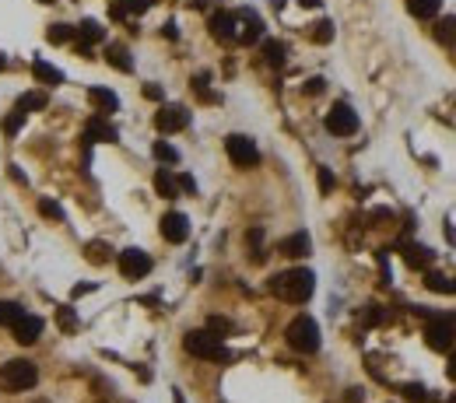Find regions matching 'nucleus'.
Returning a JSON list of instances; mask_svg holds the SVG:
<instances>
[{
	"label": "nucleus",
	"instance_id": "f257e3e1",
	"mask_svg": "<svg viewBox=\"0 0 456 403\" xmlns=\"http://www.w3.org/2000/svg\"><path fill=\"white\" fill-rule=\"evenodd\" d=\"M271 291L277 295V299H284V302L302 305V302H309V299H312V291H316V277H312V270L295 267V270H284V274L271 277Z\"/></svg>",
	"mask_w": 456,
	"mask_h": 403
},
{
	"label": "nucleus",
	"instance_id": "f03ea898",
	"mask_svg": "<svg viewBox=\"0 0 456 403\" xmlns=\"http://www.w3.org/2000/svg\"><path fill=\"white\" fill-rule=\"evenodd\" d=\"M35 383H39V368L28 358H14V361H4L0 365V386L4 390L21 393V390H32Z\"/></svg>",
	"mask_w": 456,
	"mask_h": 403
},
{
	"label": "nucleus",
	"instance_id": "7ed1b4c3",
	"mask_svg": "<svg viewBox=\"0 0 456 403\" xmlns=\"http://www.w3.org/2000/svg\"><path fill=\"white\" fill-rule=\"evenodd\" d=\"M284 337H288V347H295L298 354H316L320 351V326L309 315L291 319L288 330H284Z\"/></svg>",
	"mask_w": 456,
	"mask_h": 403
},
{
	"label": "nucleus",
	"instance_id": "20e7f679",
	"mask_svg": "<svg viewBox=\"0 0 456 403\" xmlns=\"http://www.w3.org/2000/svg\"><path fill=\"white\" fill-rule=\"evenodd\" d=\"M182 347L193 354V358H204V361H225L228 351L221 344V337H214L211 330H193L182 337Z\"/></svg>",
	"mask_w": 456,
	"mask_h": 403
},
{
	"label": "nucleus",
	"instance_id": "39448f33",
	"mask_svg": "<svg viewBox=\"0 0 456 403\" xmlns=\"http://www.w3.org/2000/svg\"><path fill=\"white\" fill-rule=\"evenodd\" d=\"M425 344L432 351H453L456 347V319L453 315H432L425 326Z\"/></svg>",
	"mask_w": 456,
	"mask_h": 403
},
{
	"label": "nucleus",
	"instance_id": "423d86ee",
	"mask_svg": "<svg viewBox=\"0 0 456 403\" xmlns=\"http://www.w3.org/2000/svg\"><path fill=\"white\" fill-rule=\"evenodd\" d=\"M225 151H228L232 165H239V169H253V165L260 162V151H257V144H253L246 133H232V137L225 140Z\"/></svg>",
	"mask_w": 456,
	"mask_h": 403
},
{
	"label": "nucleus",
	"instance_id": "0eeeda50",
	"mask_svg": "<svg viewBox=\"0 0 456 403\" xmlns=\"http://www.w3.org/2000/svg\"><path fill=\"white\" fill-rule=\"evenodd\" d=\"M327 130H330L334 137H351V133H358V116H355V109H351L348 102H337V105L327 112Z\"/></svg>",
	"mask_w": 456,
	"mask_h": 403
},
{
	"label": "nucleus",
	"instance_id": "6e6552de",
	"mask_svg": "<svg viewBox=\"0 0 456 403\" xmlns=\"http://www.w3.org/2000/svg\"><path fill=\"white\" fill-rule=\"evenodd\" d=\"M119 274H123L127 281L148 277V274H151V256H148L144 249H123V253H119Z\"/></svg>",
	"mask_w": 456,
	"mask_h": 403
},
{
	"label": "nucleus",
	"instance_id": "1a4fd4ad",
	"mask_svg": "<svg viewBox=\"0 0 456 403\" xmlns=\"http://www.w3.org/2000/svg\"><path fill=\"white\" fill-rule=\"evenodd\" d=\"M11 330H14V340L28 347V344H35V340L42 337V330H46V323H42L39 315H28V312H21V315H18V319L11 323Z\"/></svg>",
	"mask_w": 456,
	"mask_h": 403
},
{
	"label": "nucleus",
	"instance_id": "9d476101",
	"mask_svg": "<svg viewBox=\"0 0 456 403\" xmlns=\"http://www.w3.org/2000/svg\"><path fill=\"white\" fill-rule=\"evenodd\" d=\"M155 126L162 133H176V130H186L189 126V112L182 105H162V112L155 116Z\"/></svg>",
	"mask_w": 456,
	"mask_h": 403
},
{
	"label": "nucleus",
	"instance_id": "9b49d317",
	"mask_svg": "<svg viewBox=\"0 0 456 403\" xmlns=\"http://www.w3.org/2000/svg\"><path fill=\"white\" fill-rule=\"evenodd\" d=\"M162 239H165V242H176V246L189 239V221H186V214L169 210V214L162 217Z\"/></svg>",
	"mask_w": 456,
	"mask_h": 403
},
{
	"label": "nucleus",
	"instance_id": "f8f14e48",
	"mask_svg": "<svg viewBox=\"0 0 456 403\" xmlns=\"http://www.w3.org/2000/svg\"><path fill=\"white\" fill-rule=\"evenodd\" d=\"M260 32H264V25H260V18L257 14H235V39L242 42V46H250V42H257L260 39Z\"/></svg>",
	"mask_w": 456,
	"mask_h": 403
},
{
	"label": "nucleus",
	"instance_id": "ddd939ff",
	"mask_svg": "<svg viewBox=\"0 0 456 403\" xmlns=\"http://www.w3.org/2000/svg\"><path fill=\"white\" fill-rule=\"evenodd\" d=\"M211 35L214 39H235V14H228V11H218L214 18H211Z\"/></svg>",
	"mask_w": 456,
	"mask_h": 403
},
{
	"label": "nucleus",
	"instance_id": "4468645a",
	"mask_svg": "<svg viewBox=\"0 0 456 403\" xmlns=\"http://www.w3.org/2000/svg\"><path fill=\"white\" fill-rule=\"evenodd\" d=\"M309 246H312V242H309V235H305V231H295V235H288V239L281 242V253H284V256H291V260H298V256H305V253H309Z\"/></svg>",
	"mask_w": 456,
	"mask_h": 403
},
{
	"label": "nucleus",
	"instance_id": "2eb2a0df",
	"mask_svg": "<svg viewBox=\"0 0 456 403\" xmlns=\"http://www.w3.org/2000/svg\"><path fill=\"white\" fill-rule=\"evenodd\" d=\"M88 99H91V105H95L102 116H109V112H116V109H119V99H116L109 88H91Z\"/></svg>",
	"mask_w": 456,
	"mask_h": 403
},
{
	"label": "nucleus",
	"instance_id": "dca6fc26",
	"mask_svg": "<svg viewBox=\"0 0 456 403\" xmlns=\"http://www.w3.org/2000/svg\"><path fill=\"white\" fill-rule=\"evenodd\" d=\"M155 190H158L165 200H173V197L180 193V179H176L169 169H158V172H155Z\"/></svg>",
	"mask_w": 456,
	"mask_h": 403
},
{
	"label": "nucleus",
	"instance_id": "f3484780",
	"mask_svg": "<svg viewBox=\"0 0 456 403\" xmlns=\"http://www.w3.org/2000/svg\"><path fill=\"white\" fill-rule=\"evenodd\" d=\"M85 140H88V144H98V140H109V144H112V140H116V130H112V126H109L105 119H91V123H88V130H85Z\"/></svg>",
	"mask_w": 456,
	"mask_h": 403
},
{
	"label": "nucleus",
	"instance_id": "a211bd4d",
	"mask_svg": "<svg viewBox=\"0 0 456 403\" xmlns=\"http://www.w3.org/2000/svg\"><path fill=\"white\" fill-rule=\"evenodd\" d=\"M439 7H443V0H407V11H411L414 18H421V21L435 18Z\"/></svg>",
	"mask_w": 456,
	"mask_h": 403
},
{
	"label": "nucleus",
	"instance_id": "6ab92c4d",
	"mask_svg": "<svg viewBox=\"0 0 456 403\" xmlns=\"http://www.w3.org/2000/svg\"><path fill=\"white\" fill-rule=\"evenodd\" d=\"M425 284H428V291H439V295H453L456 291V284L446 277V274H439V270H428Z\"/></svg>",
	"mask_w": 456,
	"mask_h": 403
},
{
	"label": "nucleus",
	"instance_id": "aec40b11",
	"mask_svg": "<svg viewBox=\"0 0 456 403\" xmlns=\"http://www.w3.org/2000/svg\"><path fill=\"white\" fill-rule=\"evenodd\" d=\"M109 64L116 67V71H134V60H130V53H127V46H109Z\"/></svg>",
	"mask_w": 456,
	"mask_h": 403
},
{
	"label": "nucleus",
	"instance_id": "412c9836",
	"mask_svg": "<svg viewBox=\"0 0 456 403\" xmlns=\"http://www.w3.org/2000/svg\"><path fill=\"white\" fill-rule=\"evenodd\" d=\"M32 74H35L39 81H46V85H60V81H64V74H60L57 67L42 64V60H35V64H32Z\"/></svg>",
	"mask_w": 456,
	"mask_h": 403
},
{
	"label": "nucleus",
	"instance_id": "4be33fe9",
	"mask_svg": "<svg viewBox=\"0 0 456 403\" xmlns=\"http://www.w3.org/2000/svg\"><path fill=\"white\" fill-rule=\"evenodd\" d=\"M404 260H407L411 267H428L432 253H428L425 246H404Z\"/></svg>",
	"mask_w": 456,
	"mask_h": 403
},
{
	"label": "nucleus",
	"instance_id": "5701e85b",
	"mask_svg": "<svg viewBox=\"0 0 456 403\" xmlns=\"http://www.w3.org/2000/svg\"><path fill=\"white\" fill-rule=\"evenodd\" d=\"M435 39L446 42V46H453L456 42V18H443V21L435 25Z\"/></svg>",
	"mask_w": 456,
	"mask_h": 403
},
{
	"label": "nucleus",
	"instance_id": "b1692460",
	"mask_svg": "<svg viewBox=\"0 0 456 403\" xmlns=\"http://www.w3.org/2000/svg\"><path fill=\"white\" fill-rule=\"evenodd\" d=\"M49 42H74V28L71 25H49Z\"/></svg>",
	"mask_w": 456,
	"mask_h": 403
},
{
	"label": "nucleus",
	"instance_id": "393cba45",
	"mask_svg": "<svg viewBox=\"0 0 456 403\" xmlns=\"http://www.w3.org/2000/svg\"><path fill=\"white\" fill-rule=\"evenodd\" d=\"M155 158L173 165V162H180V151H176L173 144H165V140H155Z\"/></svg>",
	"mask_w": 456,
	"mask_h": 403
},
{
	"label": "nucleus",
	"instance_id": "a878e982",
	"mask_svg": "<svg viewBox=\"0 0 456 403\" xmlns=\"http://www.w3.org/2000/svg\"><path fill=\"white\" fill-rule=\"evenodd\" d=\"M264 56H267V64H274V67H281L284 64V46L281 42H264Z\"/></svg>",
	"mask_w": 456,
	"mask_h": 403
},
{
	"label": "nucleus",
	"instance_id": "bb28decb",
	"mask_svg": "<svg viewBox=\"0 0 456 403\" xmlns=\"http://www.w3.org/2000/svg\"><path fill=\"white\" fill-rule=\"evenodd\" d=\"M18 109H25V112H32V109H46V95H42V92H28V95H21Z\"/></svg>",
	"mask_w": 456,
	"mask_h": 403
},
{
	"label": "nucleus",
	"instance_id": "cd10ccee",
	"mask_svg": "<svg viewBox=\"0 0 456 403\" xmlns=\"http://www.w3.org/2000/svg\"><path fill=\"white\" fill-rule=\"evenodd\" d=\"M21 123H25V109H14V112L4 119V133H7V137H14V133L21 130Z\"/></svg>",
	"mask_w": 456,
	"mask_h": 403
},
{
	"label": "nucleus",
	"instance_id": "c85d7f7f",
	"mask_svg": "<svg viewBox=\"0 0 456 403\" xmlns=\"http://www.w3.org/2000/svg\"><path fill=\"white\" fill-rule=\"evenodd\" d=\"M18 315H21V305L18 302H0V326H11Z\"/></svg>",
	"mask_w": 456,
	"mask_h": 403
},
{
	"label": "nucleus",
	"instance_id": "c756f323",
	"mask_svg": "<svg viewBox=\"0 0 456 403\" xmlns=\"http://www.w3.org/2000/svg\"><path fill=\"white\" fill-rule=\"evenodd\" d=\"M88 260L91 263H105L109 260V246L105 242H88Z\"/></svg>",
	"mask_w": 456,
	"mask_h": 403
},
{
	"label": "nucleus",
	"instance_id": "7c9ffc66",
	"mask_svg": "<svg viewBox=\"0 0 456 403\" xmlns=\"http://www.w3.org/2000/svg\"><path fill=\"white\" fill-rule=\"evenodd\" d=\"M207 330H211L214 337H221V333H228V330H232V323H228V319H221V315H211V319H207Z\"/></svg>",
	"mask_w": 456,
	"mask_h": 403
},
{
	"label": "nucleus",
	"instance_id": "2f4dec72",
	"mask_svg": "<svg viewBox=\"0 0 456 403\" xmlns=\"http://www.w3.org/2000/svg\"><path fill=\"white\" fill-rule=\"evenodd\" d=\"M39 214H46V217H53V221H60V217H64L60 203H53V200H39Z\"/></svg>",
	"mask_w": 456,
	"mask_h": 403
},
{
	"label": "nucleus",
	"instance_id": "473e14b6",
	"mask_svg": "<svg viewBox=\"0 0 456 403\" xmlns=\"http://www.w3.org/2000/svg\"><path fill=\"white\" fill-rule=\"evenodd\" d=\"M312 39H316V42H330V39H334V25H330V21H320L316 32H312Z\"/></svg>",
	"mask_w": 456,
	"mask_h": 403
},
{
	"label": "nucleus",
	"instance_id": "72a5a7b5",
	"mask_svg": "<svg viewBox=\"0 0 456 403\" xmlns=\"http://www.w3.org/2000/svg\"><path fill=\"white\" fill-rule=\"evenodd\" d=\"M404 397L411 403H421L425 400V386H404Z\"/></svg>",
	"mask_w": 456,
	"mask_h": 403
},
{
	"label": "nucleus",
	"instance_id": "f704fd0d",
	"mask_svg": "<svg viewBox=\"0 0 456 403\" xmlns=\"http://www.w3.org/2000/svg\"><path fill=\"white\" fill-rule=\"evenodd\" d=\"M60 326H64V330H78V319H74L71 308H60Z\"/></svg>",
	"mask_w": 456,
	"mask_h": 403
},
{
	"label": "nucleus",
	"instance_id": "c9c22d12",
	"mask_svg": "<svg viewBox=\"0 0 456 403\" xmlns=\"http://www.w3.org/2000/svg\"><path fill=\"white\" fill-rule=\"evenodd\" d=\"M320 190H323V193H330V190H334V176H330V169H320Z\"/></svg>",
	"mask_w": 456,
	"mask_h": 403
},
{
	"label": "nucleus",
	"instance_id": "e433bc0d",
	"mask_svg": "<svg viewBox=\"0 0 456 403\" xmlns=\"http://www.w3.org/2000/svg\"><path fill=\"white\" fill-rule=\"evenodd\" d=\"M323 85H327L323 78H312V81L305 85V92H309V95H316V92H323Z\"/></svg>",
	"mask_w": 456,
	"mask_h": 403
},
{
	"label": "nucleus",
	"instance_id": "4c0bfd02",
	"mask_svg": "<svg viewBox=\"0 0 456 403\" xmlns=\"http://www.w3.org/2000/svg\"><path fill=\"white\" fill-rule=\"evenodd\" d=\"M144 95H148V99H162V88H155V85H148V88H144Z\"/></svg>",
	"mask_w": 456,
	"mask_h": 403
},
{
	"label": "nucleus",
	"instance_id": "58836bf2",
	"mask_svg": "<svg viewBox=\"0 0 456 403\" xmlns=\"http://www.w3.org/2000/svg\"><path fill=\"white\" fill-rule=\"evenodd\" d=\"M450 375L456 379V347H453V354H450Z\"/></svg>",
	"mask_w": 456,
	"mask_h": 403
},
{
	"label": "nucleus",
	"instance_id": "ea45409f",
	"mask_svg": "<svg viewBox=\"0 0 456 403\" xmlns=\"http://www.w3.org/2000/svg\"><path fill=\"white\" fill-rule=\"evenodd\" d=\"M298 4H305V7H316V4H320V0H298Z\"/></svg>",
	"mask_w": 456,
	"mask_h": 403
},
{
	"label": "nucleus",
	"instance_id": "a19ab883",
	"mask_svg": "<svg viewBox=\"0 0 456 403\" xmlns=\"http://www.w3.org/2000/svg\"><path fill=\"white\" fill-rule=\"evenodd\" d=\"M0 71H4V56H0Z\"/></svg>",
	"mask_w": 456,
	"mask_h": 403
},
{
	"label": "nucleus",
	"instance_id": "79ce46f5",
	"mask_svg": "<svg viewBox=\"0 0 456 403\" xmlns=\"http://www.w3.org/2000/svg\"><path fill=\"white\" fill-rule=\"evenodd\" d=\"M39 4H53V0H39Z\"/></svg>",
	"mask_w": 456,
	"mask_h": 403
},
{
	"label": "nucleus",
	"instance_id": "37998d69",
	"mask_svg": "<svg viewBox=\"0 0 456 403\" xmlns=\"http://www.w3.org/2000/svg\"><path fill=\"white\" fill-rule=\"evenodd\" d=\"M35 403H46V400H35Z\"/></svg>",
	"mask_w": 456,
	"mask_h": 403
}]
</instances>
